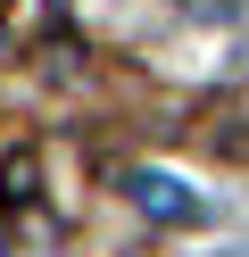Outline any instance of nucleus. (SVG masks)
Segmentation results:
<instances>
[{
  "mask_svg": "<svg viewBox=\"0 0 249 257\" xmlns=\"http://www.w3.org/2000/svg\"><path fill=\"white\" fill-rule=\"evenodd\" d=\"M133 207H141V216H158V224H175V232L208 216V207H199L191 191L175 183V174H133Z\"/></svg>",
  "mask_w": 249,
  "mask_h": 257,
  "instance_id": "nucleus-1",
  "label": "nucleus"
},
{
  "mask_svg": "<svg viewBox=\"0 0 249 257\" xmlns=\"http://www.w3.org/2000/svg\"><path fill=\"white\" fill-rule=\"evenodd\" d=\"M199 9H208V17H241V0H199Z\"/></svg>",
  "mask_w": 249,
  "mask_h": 257,
  "instance_id": "nucleus-2",
  "label": "nucleus"
},
{
  "mask_svg": "<svg viewBox=\"0 0 249 257\" xmlns=\"http://www.w3.org/2000/svg\"><path fill=\"white\" fill-rule=\"evenodd\" d=\"M0 50H9V34H0Z\"/></svg>",
  "mask_w": 249,
  "mask_h": 257,
  "instance_id": "nucleus-3",
  "label": "nucleus"
}]
</instances>
